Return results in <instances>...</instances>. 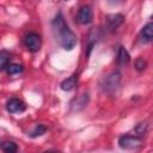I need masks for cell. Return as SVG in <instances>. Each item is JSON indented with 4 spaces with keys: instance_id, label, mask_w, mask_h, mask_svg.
Wrapping results in <instances>:
<instances>
[{
    "instance_id": "15",
    "label": "cell",
    "mask_w": 153,
    "mask_h": 153,
    "mask_svg": "<svg viewBox=\"0 0 153 153\" xmlns=\"http://www.w3.org/2000/svg\"><path fill=\"white\" fill-rule=\"evenodd\" d=\"M135 68L137 71H143L146 68V61L142 59V57H139L136 61H135Z\"/></svg>"
},
{
    "instance_id": "2",
    "label": "cell",
    "mask_w": 153,
    "mask_h": 153,
    "mask_svg": "<svg viewBox=\"0 0 153 153\" xmlns=\"http://www.w3.org/2000/svg\"><path fill=\"white\" fill-rule=\"evenodd\" d=\"M142 140L137 136H133V135H123L118 139V145L121 148L124 149H134L137 148L140 146H142Z\"/></svg>"
},
{
    "instance_id": "7",
    "label": "cell",
    "mask_w": 153,
    "mask_h": 153,
    "mask_svg": "<svg viewBox=\"0 0 153 153\" xmlns=\"http://www.w3.org/2000/svg\"><path fill=\"white\" fill-rule=\"evenodd\" d=\"M123 20H124V17L122 16V14H110V16H108L106 17V23H108V26H109V29H111V30H114V29H116L117 26H120L122 23H123Z\"/></svg>"
},
{
    "instance_id": "4",
    "label": "cell",
    "mask_w": 153,
    "mask_h": 153,
    "mask_svg": "<svg viewBox=\"0 0 153 153\" xmlns=\"http://www.w3.org/2000/svg\"><path fill=\"white\" fill-rule=\"evenodd\" d=\"M120 80H121V74L118 72H114L111 74H109L103 82V90L106 92H112L114 90L117 88V86L120 85Z\"/></svg>"
},
{
    "instance_id": "5",
    "label": "cell",
    "mask_w": 153,
    "mask_h": 153,
    "mask_svg": "<svg viewBox=\"0 0 153 153\" xmlns=\"http://www.w3.org/2000/svg\"><path fill=\"white\" fill-rule=\"evenodd\" d=\"M92 18H93V13H92V10L88 5H84L80 7L79 12H78V22L80 24H90L92 22Z\"/></svg>"
},
{
    "instance_id": "6",
    "label": "cell",
    "mask_w": 153,
    "mask_h": 153,
    "mask_svg": "<svg viewBox=\"0 0 153 153\" xmlns=\"http://www.w3.org/2000/svg\"><path fill=\"white\" fill-rule=\"evenodd\" d=\"M6 109H7V111L11 112V114L23 112V111L26 109V105H25L22 100L17 99V98H11V99L6 103Z\"/></svg>"
},
{
    "instance_id": "13",
    "label": "cell",
    "mask_w": 153,
    "mask_h": 153,
    "mask_svg": "<svg viewBox=\"0 0 153 153\" xmlns=\"http://www.w3.org/2000/svg\"><path fill=\"white\" fill-rule=\"evenodd\" d=\"M45 131H47V127H45V126H43V124H37V126L35 127V129L30 133V136H31V137H37V136L43 135Z\"/></svg>"
},
{
    "instance_id": "9",
    "label": "cell",
    "mask_w": 153,
    "mask_h": 153,
    "mask_svg": "<svg viewBox=\"0 0 153 153\" xmlns=\"http://www.w3.org/2000/svg\"><path fill=\"white\" fill-rule=\"evenodd\" d=\"M76 81H78V76L76 75H71L69 78L65 79L61 82V88L63 91H72L76 86Z\"/></svg>"
},
{
    "instance_id": "11",
    "label": "cell",
    "mask_w": 153,
    "mask_h": 153,
    "mask_svg": "<svg viewBox=\"0 0 153 153\" xmlns=\"http://www.w3.org/2000/svg\"><path fill=\"white\" fill-rule=\"evenodd\" d=\"M8 60H10V54L6 50L0 51V71L5 69L8 66Z\"/></svg>"
},
{
    "instance_id": "8",
    "label": "cell",
    "mask_w": 153,
    "mask_h": 153,
    "mask_svg": "<svg viewBox=\"0 0 153 153\" xmlns=\"http://www.w3.org/2000/svg\"><path fill=\"white\" fill-rule=\"evenodd\" d=\"M141 37L145 42H151L152 38H153V23L149 22L147 23L143 27H142V31H141Z\"/></svg>"
},
{
    "instance_id": "12",
    "label": "cell",
    "mask_w": 153,
    "mask_h": 153,
    "mask_svg": "<svg viewBox=\"0 0 153 153\" xmlns=\"http://www.w3.org/2000/svg\"><path fill=\"white\" fill-rule=\"evenodd\" d=\"M1 148H2V151L7 152V153H14V152H17V149H18L17 145H16L13 141H5V142L1 145Z\"/></svg>"
},
{
    "instance_id": "3",
    "label": "cell",
    "mask_w": 153,
    "mask_h": 153,
    "mask_svg": "<svg viewBox=\"0 0 153 153\" xmlns=\"http://www.w3.org/2000/svg\"><path fill=\"white\" fill-rule=\"evenodd\" d=\"M25 47L27 48V50L32 51V53H36L41 49V45H42V39H41V36L35 33V32H31L29 35H26L25 37Z\"/></svg>"
},
{
    "instance_id": "10",
    "label": "cell",
    "mask_w": 153,
    "mask_h": 153,
    "mask_svg": "<svg viewBox=\"0 0 153 153\" xmlns=\"http://www.w3.org/2000/svg\"><path fill=\"white\" fill-rule=\"evenodd\" d=\"M117 60H118V63L120 65H127L129 61H130V56H129V53L127 51V49L124 47H120L118 49V55H117Z\"/></svg>"
},
{
    "instance_id": "16",
    "label": "cell",
    "mask_w": 153,
    "mask_h": 153,
    "mask_svg": "<svg viewBox=\"0 0 153 153\" xmlns=\"http://www.w3.org/2000/svg\"><path fill=\"white\" fill-rule=\"evenodd\" d=\"M140 135L141 134H145L146 131H147V124L146 123H140V124H137V127H136V129H135Z\"/></svg>"
},
{
    "instance_id": "1",
    "label": "cell",
    "mask_w": 153,
    "mask_h": 153,
    "mask_svg": "<svg viewBox=\"0 0 153 153\" xmlns=\"http://www.w3.org/2000/svg\"><path fill=\"white\" fill-rule=\"evenodd\" d=\"M51 27H53V32L56 41L63 49L72 50L76 45V36L68 27L62 14H57L55 17V19L51 23Z\"/></svg>"
},
{
    "instance_id": "14",
    "label": "cell",
    "mask_w": 153,
    "mask_h": 153,
    "mask_svg": "<svg viewBox=\"0 0 153 153\" xmlns=\"http://www.w3.org/2000/svg\"><path fill=\"white\" fill-rule=\"evenodd\" d=\"M7 72H8V74H18V73L23 72V66L19 63H12V65L7 66Z\"/></svg>"
}]
</instances>
